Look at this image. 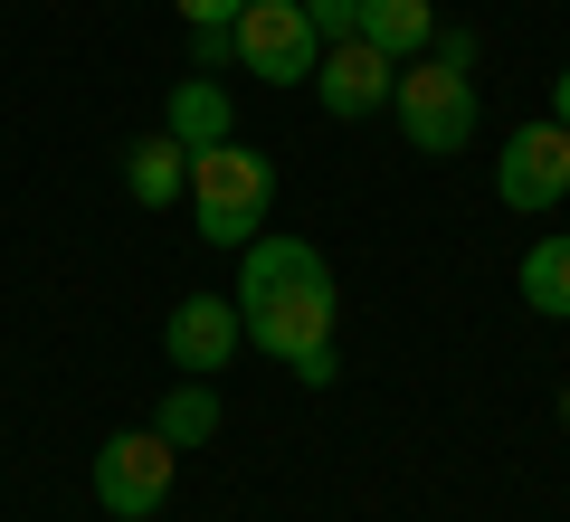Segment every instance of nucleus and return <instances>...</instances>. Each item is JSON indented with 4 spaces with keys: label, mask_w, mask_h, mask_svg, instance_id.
Listing matches in <instances>:
<instances>
[{
    "label": "nucleus",
    "mask_w": 570,
    "mask_h": 522,
    "mask_svg": "<svg viewBox=\"0 0 570 522\" xmlns=\"http://www.w3.org/2000/svg\"><path fill=\"white\" fill-rule=\"evenodd\" d=\"M171 10H181L190 29H238V10H247V0H171Z\"/></svg>",
    "instance_id": "obj_16"
},
{
    "label": "nucleus",
    "mask_w": 570,
    "mask_h": 522,
    "mask_svg": "<svg viewBox=\"0 0 570 522\" xmlns=\"http://www.w3.org/2000/svg\"><path fill=\"white\" fill-rule=\"evenodd\" d=\"M124 190H134L142 209H171V200H190V152L171 134H142L134 152H124Z\"/></svg>",
    "instance_id": "obj_10"
},
{
    "label": "nucleus",
    "mask_w": 570,
    "mask_h": 522,
    "mask_svg": "<svg viewBox=\"0 0 570 522\" xmlns=\"http://www.w3.org/2000/svg\"><path fill=\"white\" fill-rule=\"evenodd\" d=\"M561 427H570V390H561Z\"/></svg>",
    "instance_id": "obj_20"
},
{
    "label": "nucleus",
    "mask_w": 570,
    "mask_h": 522,
    "mask_svg": "<svg viewBox=\"0 0 570 522\" xmlns=\"http://www.w3.org/2000/svg\"><path fill=\"white\" fill-rule=\"evenodd\" d=\"M390 86H400V58H381L371 39H333V48H324V67H314V96H324V115H333V124L381 115Z\"/></svg>",
    "instance_id": "obj_8"
},
{
    "label": "nucleus",
    "mask_w": 570,
    "mask_h": 522,
    "mask_svg": "<svg viewBox=\"0 0 570 522\" xmlns=\"http://www.w3.org/2000/svg\"><path fill=\"white\" fill-rule=\"evenodd\" d=\"M163 134L181 142V152H209V142H238V105H228L219 77H181L163 105Z\"/></svg>",
    "instance_id": "obj_9"
},
{
    "label": "nucleus",
    "mask_w": 570,
    "mask_h": 522,
    "mask_svg": "<svg viewBox=\"0 0 570 522\" xmlns=\"http://www.w3.org/2000/svg\"><path fill=\"white\" fill-rule=\"evenodd\" d=\"M276 209V161L247 152V142H209L190 152V219H200L209 247H247Z\"/></svg>",
    "instance_id": "obj_2"
},
{
    "label": "nucleus",
    "mask_w": 570,
    "mask_h": 522,
    "mask_svg": "<svg viewBox=\"0 0 570 522\" xmlns=\"http://www.w3.org/2000/svg\"><path fill=\"white\" fill-rule=\"evenodd\" d=\"M513 285H523L532 314L561 323V314H570V238H532V247H523V266H513Z\"/></svg>",
    "instance_id": "obj_13"
},
{
    "label": "nucleus",
    "mask_w": 570,
    "mask_h": 522,
    "mask_svg": "<svg viewBox=\"0 0 570 522\" xmlns=\"http://www.w3.org/2000/svg\"><path fill=\"white\" fill-rule=\"evenodd\" d=\"M428 58H438V67H456V77H466V67H475V29H438V39H428Z\"/></svg>",
    "instance_id": "obj_17"
},
{
    "label": "nucleus",
    "mask_w": 570,
    "mask_h": 522,
    "mask_svg": "<svg viewBox=\"0 0 570 522\" xmlns=\"http://www.w3.org/2000/svg\"><path fill=\"white\" fill-rule=\"evenodd\" d=\"M362 39L381 48V58H428V39H438V0H362Z\"/></svg>",
    "instance_id": "obj_11"
},
{
    "label": "nucleus",
    "mask_w": 570,
    "mask_h": 522,
    "mask_svg": "<svg viewBox=\"0 0 570 522\" xmlns=\"http://www.w3.org/2000/svg\"><path fill=\"white\" fill-rule=\"evenodd\" d=\"M285 371H295L305 390H333V381H343V362H333V342H324V352H305V362H285Z\"/></svg>",
    "instance_id": "obj_18"
},
{
    "label": "nucleus",
    "mask_w": 570,
    "mask_h": 522,
    "mask_svg": "<svg viewBox=\"0 0 570 522\" xmlns=\"http://www.w3.org/2000/svg\"><path fill=\"white\" fill-rule=\"evenodd\" d=\"M551 124H561V134H570V67H561V77H551Z\"/></svg>",
    "instance_id": "obj_19"
},
{
    "label": "nucleus",
    "mask_w": 570,
    "mask_h": 522,
    "mask_svg": "<svg viewBox=\"0 0 570 522\" xmlns=\"http://www.w3.org/2000/svg\"><path fill=\"white\" fill-rule=\"evenodd\" d=\"M238 323L266 362H305L333 342V266L305 238H247L238 247Z\"/></svg>",
    "instance_id": "obj_1"
},
{
    "label": "nucleus",
    "mask_w": 570,
    "mask_h": 522,
    "mask_svg": "<svg viewBox=\"0 0 570 522\" xmlns=\"http://www.w3.org/2000/svg\"><path fill=\"white\" fill-rule=\"evenodd\" d=\"M171 465H181V446L163 427H124V437L96 446V503L115 522H153L171 503Z\"/></svg>",
    "instance_id": "obj_4"
},
{
    "label": "nucleus",
    "mask_w": 570,
    "mask_h": 522,
    "mask_svg": "<svg viewBox=\"0 0 570 522\" xmlns=\"http://www.w3.org/2000/svg\"><path fill=\"white\" fill-rule=\"evenodd\" d=\"M238 67V29H190V77H219Z\"/></svg>",
    "instance_id": "obj_15"
},
{
    "label": "nucleus",
    "mask_w": 570,
    "mask_h": 522,
    "mask_svg": "<svg viewBox=\"0 0 570 522\" xmlns=\"http://www.w3.org/2000/svg\"><path fill=\"white\" fill-rule=\"evenodd\" d=\"M305 20H314V39H362V0H305Z\"/></svg>",
    "instance_id": "obj_14"
},
{
    "label": "nucleus",
    "mask_w": 570,
    "mask_h": 522,
    "mask_svg": "<svg viewBox=\"0 0 570 522\" xmlns=\"http://www.w3.org/2000/svg\"><path fill=\"white\" fill-rule=\"evenodd\" d=\"M153 427H163L181 456H190V446H209V437H219V390H209V381H171L163 408H153Z\"/></svg>",
    "instance_id": "obj_12"
},
{
    "label": "nucleus",
    "mask_w": 570,
    "mask_h": 522,
    "mask_svg": "<svg viewBox=\"0 0 570 522\" xmlns=\"http://www.w3.org/2000/svg\"><path fill=\"white\" fill-rule=\"evenodd\" d=\"M561 190H570V134L551 115L542 124H513L504 152H494V200L523 209V219H542V209H561Z\"/></svg>",
    "instance_id": "obj_6"
},
{
    "label": "nucleus",
    "mask_w": 570,
    "mask_h": 522,
    "mask_svg": "<svg viewBox=\"0 0 570 522\" xmlns=\"http://www.w3.org/2000/svg\"><path fill=\"white\" fill-rule=\"evenodd\" d=\"M238 342H247L238 295H181V304H171V323H163V352H171L181 381H219V371L238 362Z\"/></svg>",
    "instance_id": "obj_7"
},
{
    "label": "nucleus",
    "mask_w": 570,
    "mask_h": 522,
    "mask_svg": "<svg viewBox=\"0 0 570 522\" xmlns=\"http://www.w3.org/2000/svg\"><path fill=\"white\" fill-rule=\"evenodd\" d=\"M390 115H400V142L409 152H466L475 142V77H456V67L438 58H409L400 86H390Z\"/></svg>",
    "instance_id": "obj_3"
},
{
    "label": "nucleus",
    "mask_w": 570,
    "mask_h": 522,
    "mask_svg": "<svg viewBox=\"0 0 570 522\" xmlns=\"http://www.w3.org/2000/svg\"><path fill=\"white\" fill-rule=\"evenodd\" d=\"M238 67L266 77V86H314L324 39H314L305 0H247V10H238Z\"/></svg>",
    "instance_id": "obj_5"
}]
</instances>
